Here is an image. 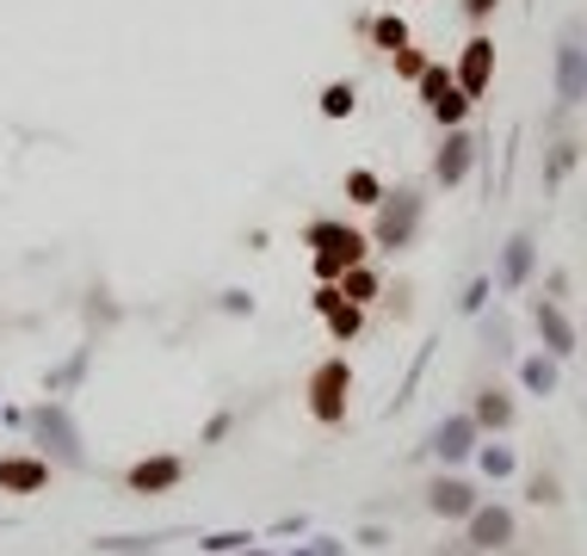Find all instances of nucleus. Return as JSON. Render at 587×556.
<instances>
[{
	"label": "nucleus",
	"instance_id": "f257e3e1",
	"mask_svg": "<svg viewBox=\"0 0 587 556\" xmlns=\"http://www.w3.org/2000/svg\"><path fill=\"white\" fill-rule=\"evenodd\" d=\"M309 247H316V285H340L346 266H365V235L346 223H309Z\"/></svg>",
	"mask_w": 587,
	"mask_h": 556
},
{
	"label": "nucleus",
	"instance_id": "f03ea898",
	"mask_svg": "<svg viewBox=\"0 0 587 556\" xmlns=\"http://www.w3.org/2000/svg\"><path fill=\"white\" fill-rule=\"evenodd\" d=\"M309 415L322 420V427H340L346 420V402H353V365L346 359H322V365L309 371Z\"/></svg>",
	"mask_w": 587,
	"mask_h": 556
},
{
	"label": "nucleus",
	"instance_id": "7ed1b4c3",
	"mask_svg": "<svg viewBox=\"0 0 587 556\" xmlns=\"http://www.w3.org/2000/svg\"><path fill=\"white\" fill-rule=\"evenodd\" d=\"M420 211H427V199H420L415 185L384 192V199H377V229H371V242L377 247H408L415 229H420Z\"/></svg>",
	"mask_w": 587,
	"mask_h": 556
},
{
	"label": "nucleus",
	"instance_id": "20e7f679",
	"mask_svg": "<svg viewBox=\"0 0 587 556\" xmlns=\"http://www.w3.org/2000/svg\"><path fill=\"white\" fill-rule=\"evenodd\" d=\"M463 525H470V538H463V544H470V550H482V556H501L513 544V513L494 507V501H477V513H470Z\"/></svg>",
	"mask_w": 587,
	"mask_h": 556
},
{
	"label": "nucleus",
	"instance_id": "39448f33",
	"mask_svg": "<svg viewBox=\"0 0 587 556\" xmlns=\"http://www.w3.org/2000/svg\"><path fill=\"white\" fill-rule=\"evenodd\" d=\"M556 99H563V106H581L587 99V44H581V31H569V38L556 44Z\"/></svg>",
	"mask_w": 587,
	"mask_h": 556
},
{
	"label": "nucleus",
	"instance_id": "423d86ee",
	"mask_svg": "<svg viewBox=\"0 0 587 556\" xmlns=\"http://www.w3.org/2000/svg\"><path fill=\"white\" fill-rule=\"evenodd\" d=\"M477 432H482V427H477V415H446L439 427H433L427 451H433L439 463H463L470 451H477Z\"/></svg>",
	"mask_w": 587,
	"mask_h": 556
},
{
	"label": "nucleus",
	"instance_id": "0eeeda50",
	"mask_svg": "<svg viewBox=\"0 0 587 556\" xmlns=\"http://www.w3.org/2000/svg\"><path fill=\"white\" fill-rule=\"evenodd\" d=\"M316 309H322L328 334L346 346V340H359V328H365V303H346L340 297V285H316Z\"/></svg>",
	"mask_w": 587,
	"mask_h": 556
},
{
	"label": "nucleus",
	"instance_id": "6e6552de",
	"mask_svg": "<svg viewBox=\"0 0 587 556\" xmlns=\"http://www.w3.org/2000/svg\"><path fill=\"white\" fill-rule=\"evenodd\" d=\"M532 328H538V340H544V353H551V359H569L575 346H581V340H575V322L551 303V297H538V309H532Z\"/></svg>",
	"mask_w": 587,
	"mask_h": 556
},
{
	"label": "nucleus",
	"instance_id": "1a4fd4ad",
	"mask_svg": "<svg viewBox=\"0 0 587 556\" xmlns=\"http://www.w3.org/2000/svg\"><path fill=\"white\" fill-rule=\"evenodd\" d=\"M532 266H538V242H532V235L520 229L508 247H501V272H494V285H501V291H525Z\"/></svg>",
	"mask_w": 587,
	"mask_h": 556
},
{
	"label": "nucleus",
	"instance_id": "9d476101",
	"mask_svg": "<svg viewBox=\"0 0 587 556\" xmlns=\"http://www.w3.org/2000/svg\"><path fill=\"white\" fill-rule=\"evenodd\" d=\"M489 81H494V44L489 38H470V44H463V62H458V87L470 93V99H482Z\"/></svg>",
	"mask_w": 587,
	"mask_h": 556
},
{
	"label": "nucleus",
	"instance_id": "9b49d317",
	"mask_svg": "<svg viewBox=\"0 0 587 556\" xmlns=\"http://www.w3.org/2000/svg\"><path fill=\"white\" fill-rule=\"evenodd\" d=\"M185 482V463L180 458H142L130 463V494H168Z\"/></svg>",
	"mask_w": 587,
	"mask_h": 556
},
{
	"label": "nucleus",
	"instance_id": "f8f14e48",
	"mask_svg": "<svg viewBox=\"0 0 587 556\" xmlns=\"http://www.w3.org/2000/svg\"><path fill=\"white\" fill-rule=\"evenodd\" d=\"M427 507L439 513V520H470V513H477V489L458 482V477H439L427 489Z\"/></svg>",
	"mask_w": 587,
	"mask_h": 556
},
{
	"label": "nucleus",
	"instance_id": "ddd939ff",
	"mask_svg": "<svg viewBox=\"0 0 587 556\" xmlns=\"http://www.w3.org/2000/svg\"><path fill=\"white\" fill-rule=\"evenodd\" d=\"M470 161H477V137H470V130H451L446 149H439V161H433V180H439V185H458L463 173H470Z\"/></svg>",
	"mask_w": 587,
	"mask_h": 556
},
{
	"label": "nucleus",
	"instance_id": "4468645a",
	"mask_svg": "<svg viewBox=\"0 0 587 556\" xmlns=\"http://www.w3.org/2000/svg\"><path fill=\"white\" fill-rule=\"evenodd\" d=\"M50 482L44 458H0V494H38Z\"/></svg>",
	"mask_w": 587,
	"mask_h": 556
},
{
	"label": "nucleus",
	"instance_id": "2eb2a0df",
	"mask_svg": "<svg viewBox=\"0 0 587 556\" xmlns=\"http://www.w3.org/2000/svg\"><path fill=\"white\" fill-rule=\"evenodd\" d=\"M556 377H563V371H556V359H551V353L520 359V384L532 389V396H556Z\"/></svg>",
	"mask_w": 587,
	"mask_h": 556
},
{
	"label": "nucleus",
	"instance_id": "dca6fc26",
	"mask_svg": "<svg viewBox=\"0 0 587 556\" xmlns=\"http://www.w3.org/2000/svg\"><path fill=\"white\" fill-rule=\"evenodd\" d=\"M470 415H477V427L508 432V427H513V402L501 396V389H477V408H470Z\"/></svg>",
	"mask_w": 587,
	"mask_h": 556
},
{
	"label": "nucleus",
	"instance_id": "f3484780",
	"mask_svg": "<svg viewBox=\"0 0 587 556\" xmlns=\"http://www.w3.org/2000/svg\"><path fill=\"white\" fill-rule=\"evenodd\" d=\"M340 297H346V303H371V297H377V272H371V266H346V272H340Z\"/></svg>",
	"mask_w": 587,
	"mask_h": 556
},
{
	"label": "nucleus",
	"instance_id": "a211bd4d",
	"mask_svg": "<svg viewBox=\"0 0 587 556\" xmlns=\"http://www.w3.org/2000/svg\"><path fill=\"white\" fill-rule=\"evenodd\" d=\"M353 106H359L353 81H328L322 87V118H353Z\"/></svg>",
	"mask_w": 587,
	"mask_h": 556
},
{
	"label": "nucleus",
	"instance_id": "6ab92c4d",
	"mask_svg": "<svg viewBox=\"0 0 587 556\" xmlns=\"http://www.w3.org/2000/svg\"><path fill=\"white\" fill-rule=\"evenodd\" d=\"M477 463H482V477H489V482H508L513 470H520L513 446H482V451H477Z\"/></svg>",
	"mask_w": 587,
	"mask_h": 556
},
{
	"label": "nucleus",
	"instance_id": "aec40b11",
	"mask_svg": "<svg viewBox=\"0 0 587 556\" xmlns=\"http://www.w3.org/2000/svg\"><path fill=\"white\" fill-rule=\"evenodd\" d=\"M38 427H44V439H56L62 458H81V446H75V432H68V420H62V408H44V415H38Z\"/></svg>",
	"mask_w": 587,
	"mask_h": 556
},
{
	"label": "nucleus",
	"instance_id": "412c9836",
	"mask_svg": "<svg viewBox=\"0 0 587 556\" xmlns=\"http://www.w3.org/2000/svg\"><path fill=\"white\" fill-rule=\"evenodd\" d=\"M346 199H353V204H377V199H384V180H377L371 168H353V173H346Z\"/></svg>",
	"mask_w": 587,
	"mask_h": 556
},
{
	"label": "nucleus",
	"instance_id": "4be33fe9",
	"mask_svg": "<svg viewBox=\"0 0 587 556\" xmlns=\"http://www.w3.org/2000/svg\"><path fill=\"white\" fill-rule=\"evenodd\" d=\"M451 87H458V75H451V68H439V62H427V75H420V99H427V106H439Z\"/></svg>",
	"mask_w": 587,
	"mask_h": 556
},
{
	"label": "nucleus",
	"instance_id": "5701e85b",
	"mask_svg": "<svg viewBox=\"0 0 587 556\" xmlns=\"http://www.w3.org/2000/svg\"><path fill=\"white\" fill-rule=\"evenodd\" d=\"M470 106H477V99H470L463 87H451L446 99H439V106H427V111H433L439 124H451V130H458V124H463V111H470Z\"/></svg>",
	"mask_w": 587,
	"mask_h": 556
},
{
	"label": "nucleus",
	"instance_id": "b1692460",
	"mask_svg": "<svg viewBox=\"0 0 587 556\" xmlns=\"http://www.w3.org/2000/svg\"><path fill=\"white\" fill-rule=\"evenodd\" d=\"M254 544V532H211V538H199V550H211V556H235V550H247Z\"/></svg>",
	"mask_w": 587,
	"mask_h": 556
},
{
	"label": "nucleus",
	"instance_id": "393cba45",
	"mask_svg": "<svg viewBox=\"0 0 587 556\" xmlns=\"http://www.w3.org/2000/svg\"><path fill=\"white\" fill-rule=\"evenodd\" d=\"M371 38H377L384 50H402V44H408V25H402L396 13H384V19H371Z\"/></svg>",
	"mask_w": 587,
	"mask_h": 556
},
{
	"label": "nucleus",
	"instance_id": "a878e982",
	"mask_svg": "<svg viewBox=\"0 0 587 556\" xmlns=\"http://www.w3.org/2000/svg\"><path fill=\"white\" fill-rule=\"evenodd\" d=\"M525 494H532V501H538V507H556V501H563V482H556L551 470H538V477L525 482Z\"/></svg>",
	"mask_w": 587,
	"mask_h": 556
},
{
	"label": "nucleus",
	"instance_id": "bb28decb",
	"mask_svg": "<svg viewBox=\"0 0 587 556\" xmlns=\"http://www.w3.org/2000/svg\"><path fill=\"white\" fill-rule=\"evenodd\" d=\"M389 56H396V75H402V81H420V75H427V56H420V50L402 44V50H389Z\"/></svg>",
	"mask_w": 587,
	"mask_h": 556
},
{
	"label": "nucleus",
	"instance_id": "cd10ccee",
	"mask_svg": "<svg viewBox=\"0 0 587 556\" xmlns=\"http://www.w3.org/2000/svg\"><path fill=\"white\" fill-rule=\"evenodd\" d=\"M569 168H575V142H563V149L551 154V168H544V185H556V180H563Z\"/></svg>",
	"mask_w": 587,
	"mask_h": 556
},
{
	"label": "nucleus",
	"instance_id": "c85d7f7f",
	"mask_svg": "<svg viewBox=\"0 0 587 556\" xmlns=\"http://www.w3.org/2000/svg\"><path fill=\"white\" fill-rule=\"evenodd\" d=\"M489 291H494L489 278H477V285H470V291H463V309H470V316H477V309L489 303Z\"/></svg>",
	"mask_w": 587,
	"mask_h": 556
},
{
	"label": "nucleus",
	"instance_id": "c756f323",
	"mask_svg": "<svg viewBox=\"0 0 587 556\" xmlns=\"http://www.w3.org/2000/svg\"><path fill=\"white\" fill-rule=\"evenodd\" d=\"M494 7H501V0H463V13H470V19H489Z\"/></svg>",
	"mask_w": 587,
	"mask_h": 556
},
{
	"label": "nucleus",
	"instance_id": "7c9ffc66",
	"mask_svg": "<svg viewBox=\"0 0 587 556\" xmlns=\"http://www.w3.org/2000/svg\"><path fill=\"white\" fill-rule=\"evenodd\" d=\"M316 556H340V544H334V538H322V544H316Z\"/></svg>",
	"mask_w": 587,
	"mask_h": 556
},
{
	"label": "nucleus",
	"instance_id": "2f4dec72",
	"mask_svg": "<svg viewBox=\"0 0 587 556\" xmlns=\"http://www.w3.org/2000/svg\"><path fill=\"white\" fill-rule=\"evenodd\" d=\"M439 556H482V550H470V544H458V550H439Z\"/></svg>",
	"mask_w": 587,
	"mask_h": 556
},
{
	"label": "nucleus",
	"instance_id": "473e14b6",
	"mask_svg": "<svg viewBox=\"0 0 587 556\" xmlns=\"http://www.w3.org/2000/svg\"><path fill=\"white\" fill-rule=\"evenodd\" d=\"M235 556H273V550H254V544H247V550H235Z\"/></svg>",
	"mask_w": 587,
	"mask_h": 556
},
{
	"label": "nucleus",
	"instance_id": "72a5a7b5",
	"mask_svg": "<svg viewBox=\"0 0 587 556\" xmlns=\"http://www.w3.org/2000/svg\"><path fill=\"white\" fill-rule=\"evenodd\" d=\"M291 556H316V550H291Z\"/></svg>",
	"mask_w": 587,
	"mask_h": 556
}]
</instances>
